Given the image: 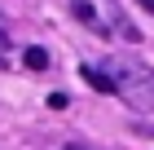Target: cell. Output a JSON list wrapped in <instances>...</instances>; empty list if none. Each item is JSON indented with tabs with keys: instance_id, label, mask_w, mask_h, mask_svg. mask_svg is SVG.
Wrapping results in <instances>:
<instances>
[{
	"instance_id": "obj_4",
	"label": "cell",
	"mask_w": 154,
	"mask_h": 150,
	"mask_svg": "<svg viewBox=\"0 0 154 150\" xmlns=\"http://www.w3.org/2000/svg\"><path fill=\"white\" fill-rule=\"evenodd\" d=\"M26 66H31V71H44L48 66V53H44V49H26Z\"/></svg>"
},
{
	"instance_id": "obj_1",
	"label": "cell",
	"mask_w": 154,
	"mask_h": 150,
	"mask_svg": "<svg viewBox=\"0 0 154 150\" xmlns=\"http://www.w3.org/2000/svg\"><path fill=\"white\" fill-rule=\"evenodd\" d=\"M115 93H123L128 106H137V110H154V71L137 58H119Z\"/></svg>"
},
{
	"instance_id": "obj_3",
	"label": "cell",
	"mask_w": 154,
	"mask_h": 150,
	"mask_svg": "<svg viewBox=\"0 0 154 150\" xmlns=\"http://www.w3.org/2000/svg\"><path fill=\"white\" fill-rule=\"evenodd\" d=\"M75 18H79L84 27H97V13H93V5H88V0H75Z\"/></svg>"
},
{
	"instance_id": "obj_5",
	"label": "cell",
	"mask_w": 154,
	"mask_h": 150,
	"mask_svg": "<svg viewBox=\"0 0 154 150\" xmlns=\"http://www.w3.org/2000/svg\"><path fill=\"white\" fill-rule=\"evenodd\" d=\"M48 106L53 110H66V93H48Z\"/></svg>"
},
{
	"instance_id": "obj_8",
	"label": "cell",
	"mask_w": 154,
	"mask_h": 150,
	"mask_svg": "<svg viewBox=\"0 0 154 150\" xmlns=\"http://www.w3.org/2000/svg\"><path fill=\"white\" fill-rule=\"evenodd\" d=\"M71 150H84V146H71Z\"/></svg>"
},
{
	"instance_id": "obj_7",
	"label": "cell",
	"mask_w": 154,
	"mask_h": 150,
	"mask_svg": "<svg viewBox=\"0 0 154 150\" xmlns=\"http://www.w3.org/2000/svg\"><path fill=\"white\" fill-rule=\"evenodd\" d=\"M5 44H9V40H5V31H0V49H5Z\"/></svg>"
},
{
	"instance_id": "obj_6",
	"label": "cell",
	"mask_w": 154,
	"mask_h": 150,
	"mask_svg": "<svg viewBox=\"0 0 154 150\" xmlns=\"http://www.w3.org/2000/svg\"><path fill=\"white\" fill-rule=\"evenodd\" d=\"M137 5H141V9H150V13H154V0H137Z\"/></svg>"
},
{
	"instance_id": "obj_2",
	"label": "cell",
	"mask_w": 154,
	"mask_h": 150,
	"mask_svg": "<svg viewBox=\"0 0 154 150\" xmlns=\"http://www.w3.org/2000/svg\"><path fill=\"white\" fill-rule=\"evenodd\" d=\"M79 75H84V80H88V84H93L97 93H115V80H110L106 71H97V66H84Z\"/></svg>"
}]
</instances>
